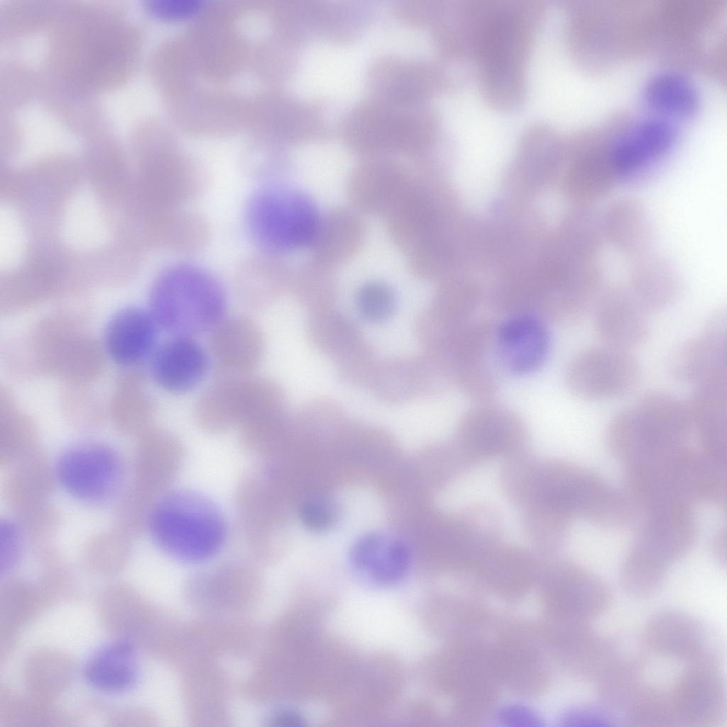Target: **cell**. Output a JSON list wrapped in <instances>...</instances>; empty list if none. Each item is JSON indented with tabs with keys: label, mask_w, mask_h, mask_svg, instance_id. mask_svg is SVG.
Returning a JSON list of instances; mask_svg holds the SVG:
<instances>
[{
	"label": "cell",
	"mask_w": 727,
	"mask_h": 727,
	"mask_svg": "<svg viewBox=\"0 0 727 727\" xmlns=\"http://www.w3.org/2000/svg\"><path fill=\"white\" fill-rule=\"evenodd\" d=\"M692 432L687 401L652 390L613 417L606 441L624 465L650 464L669 460L689 447Z\"/></svg>",
	"instance_id": "cell-1"
},
{
	"label": "cell",
	"mask_w": 727,
	"mask_h": 727,
	"mask_svg": "<svg viewBox=\"0 0 727 727\" xmlns=\"http://www.w3.org/2000/svg\"><path fill=\"white\" fill-rule=\"evenodd\" d=\"M540 6L530 0L493 6L484 22L476 52L482 90L489 102L508 106L521 101L524 62Z\"/></svg>",
	"instance_id": "cell-2"
},
{
	"label": "cell",
	"mask_w": 727,
	"mask_h": 727,
	"mask_svg": "<svg viewBox=\"0 0 727 727\" xmlns=\"http://www.w3.org/2000/svg\"><path fill=\"white\" fill-rule=\"evenodd\" d=\"M227 302L221 284L190 265H177L154 283L149 311L158 327L174 336L194 337L210 332L226 316Z\"/></svg>",
	"instance_id": "cell-3"
},
{
	"label": "cell",
	"mask_w": 727,
	"mask_h": 727,
	"mask_svg": "<svg viewBox=\"0 0 727 727\" xmlns=\"http://www.w3.org/2000/svg\"><path fill=\"white\" fill-rule=\"evenodd\" d=\"M147 525L159 548L185 562L211 558L226 537L218 508L192 491H177L159 499L149 510Z\"/></svg>",
	"instance_id": "cell-4"
},
{
	"label": "cell",
	"mask_w": 727,
	"mask_h": 727,
	"mask_svg": "<svg viewBox=\"0 0 727 727\" xmlns=\"http://www.w3.org/2000/svg\"><path fill=\"white\" fill-rule=\"evenodd\" d=\"M341 131L346 141L359 148L413 149L433 140L437 120L430 110L374 97L351 109Z\"/></svg>",
	"instance_id": "cell-5"
},
{
	"label": "cell",
	"mask_w": 727,
	"mask_h": 727,
	"mask_svg": "<svg viewBox=\"0 0 727 727\" xmlns=\"http://www.w3.org/2000/svg\"><path fill=\"white\" fill-rule=\"evenodd\" d=\"M247 224L258 244L270 251L302 247L316 236L319 223L311 203L280 187L264 188L251 199Z\"/></svg>",
	"instance_id": "cell-6"
},
{
	"label": "cell",
	"mask_w": 727,
	"mask_h": 727,
	"mask_svg": "<svg viewBox=\"0 0 727 727\" xmlns=\"http://www.w3.org/2000/svg\"><path fill=\"white\" fill-rule=\"evenodd\" d=\"M54 469L62 488L89 504H102L118 498L126 486L123 457L104 443L83 442L67 448L59 456Z\"/></svg>",
	"instance_id": "cell-7"
},
{
	"label": "cell",
	"mask_w": 727,
	"mask_h": 727,
	"mask_svg": "<svg viewBox=\"0 0 727 727\" xmlns=\"http://www.w3.org/2000/svg\"><path fill=\"white\" fill-rule=\"evenodd\" d=\"M529 432L515 411L492 403H476L459 418L454 442L472 466L493 458L525 452Z\"/></svg>",
	"instance_id": "cell-8"
},
{
	"label": "cell",
	"mask_w": 727,
	"mask_h": 727,
	"mask_svg": "<svg viewBox=\"0 0 727 727\" xmlns=\"http://www.w3.org/2000/svg\"><path fill=\"white\" fill-rule=\"evenodd\" d=\"M641 375V367L630 351L605 345L575 355L566 366L564 381L575 396L603 400L630 393Z\"/></svg>",
	"instance_id": "cell-9"
},
{
	"label": "cell",
	"mask_w": 727,
	"mask_h": 727,
	"mask_svg": "<svg viewBox=\"0 0 727 727\" xmlns=\"http://www.w3.org/2000/svg\"><path fill=\"white\" fill-rule=\"evenodd\" d=\"M726 318L725 310H715L699 337L685 339L672 349L665 368L673 380L692 386L726 382Z\"/></svg>",
	"instance_id": "cell-10"
},
{
	"label": "cell",
	"mask_w": 727,
	"mask_h": 727,
	"mask_svg": "<svg viewBox=\"0 0 727 727\" xmlns=\"http://www.w3.org/2000/svg\"><path fill=\"white\" fill-rule=\"evenodd\" d=\"M633 546L667 567L686 555L696 537L692 503L677 501L645 513Z\"/></svg>",
	"instance_id": "cell-11"
},
{
	"label": "cell",
	"mask_w": 727,
	"mask_h": 727,
	"mask_svg": "<svg viewBox=\"0 0 727 727\" xmlns=\"http://www.w3.org/2000/svg\"><path fill=\"white\" fill-rule=\"evenodd\" d=\"M375 97L404 106H417L444 85L443 72L430 62L386 56L368 73Z\"/></svg>",
	"instance_id": "cell-12"
},
{
	"label": "cell",
	"mask_w": 727,
	"mask_h": 727,
	"mask_svg": "<svg viewBox=\"0 0 727 727\" xmlns=\"http://www.w3.org/2000/svg\"><path fill=\"white\" fill-rule=\"evenodd\" d=\"M677 130L668 119L647 117L626 129L608 147L621 182L636 180L674 146Z\"/></svg>",
	"instance_id": "cell-13"
},
{
	"label": "cell",
	"mask_w": 727,
	"mask_h": 727,
	"mask_svg": "<svg viewBox=\"0 0 727 727\" xmlns=\"http://www.w3.org/2000/svg\"><path fill=\"white\" fill-rule=\"evenodd\" d=\"M493 343L502 367L510 374L526 376L547 358L550 336L546 321L530 314L505 316L495 327Z\"/></svg>",
	"instance_id": "cell-14"
},
{
	"label": "cell",
	"mask_w": 727,
	"mask_h": 727,
	"mask_svg": "<svg viewBox=\"0 0 727 727\" xmlns=\"http://www.w3.org/2000/svg\"><path fill=\"white\" fill-rule=\"evenodd\" d=\"M679 721L710 726L726 709V688L714 662L690 663L677 678L671 694Z\"/></svg>",
	"instance_id": "cell-15"
},
{
	"label": "cell",
	"mask_w": 727,
	"mask_h": 727,
	"mask_svg": "<svg viewBox=\"0 0 727 727\" xmlns=\"http://www.w3.org/2000/svg\"><path fill=\"white\" fill-rule=\"evenodd\" d=\"M647 312L625 285L603 286L594 302V325L605 345L630 351L649 335Z\"/></svg>",
	"instance_id": "cell-16"
},
{
	"label": "cell",
	"mask_w": 727,
	"mask_h": 727,
	"mask_svg": "<svg viewBox=\"0 0 727 727\" xmlns=\"http://www.w3.org/2000/svg\"><path fill=\"white\" fill-rule=\"evenodd\" d=\"M643 638L651 650L663 656L690 663L714 662L701 624L680 611L655 613L646 622Z\"/></svg>",
	"instance_id": "cell-17"
},
{
	"label": "cell",
	"mask_w": 727,
	"mask_h": 727,
	"mask_svg": "<svg viewBox=\"0 0 727 727\" xmlns=\"http://www.w3.org/2000/svg\"><path fill=\"white\" fill-rule=\"evenodd\" d=\"M209 348L219 374L248 376L263 359L265 342L261 329L251 319L225 317L209 332Z\"/></svg>",
	"instance_id": "cell-18"
},
{
	"label": "cell",
	"mask_w": 727,
	"mask_h": 727,
	"mask_svg": "<svg viewBox=\"0 0 727 727\" xmlns=\"http://www.w3.org/2000/svg\"><path fill=\"white\" fill-rule=\"evenodd\" d=\"M209 364L206 351L194 337L174 336L155 348L149 371L159 387L180 394L193 390L203 381Z\"/></svg>",
	"instance_id": "cell-19"
},
{
	"label": "cell",
	"mask_w": 727,
	"mask_h": 727,
	"mask_svg": "<svg viewBox=\"0 0 727 727\" xmlns=\"http://www.w3.org/2000/svg\"><path fill=\"white\" fill-rule=\"evenodd\" d=\"M158 329L149 310L138 307L123 308L111 316L104 327V350L121 366H136L155 349Z\"/></svg>",
	"instance_id": "cell-20"
},
{
	"label": "cell",
	"mask_w": 727,
	"mask_h": 727,
	"mask_svg": "<svg viewBox=\"0 0 727 727\" xmlns=\"http://www.w3.org/2000/svg\"><path fill=\"white\" fill-rule=\"evenodd\" d=\"M605 244L630 262L651 251L652 229L643 205L630 197H621L600 212Z\"/></svg>",
	"instance_id": "cell-21"
},
{
	"label": "cell",
	"mask_w": 727,
	"mask_h": 727,
	"mask_svg": "<svg viewBox=\"0 0 727 727\" xmlns=\"http://www.w3.org/2000/svg\"><path fill=\"white\" fill-rule=\"evenodd\" d=\"M630 264L625 286L647 313L662 311L679 298L682 278L669 259L650 251Z\"/></svg>",
	"instance_id": "cell-22"
},
{
	"label": "cell",
	"mask_w": 727,
	"mask_h": 727,
	"mask_svg": "<svg viewBox=\"0 0 727 727\" xmlns=\"http://www.w3.org/2000/svg\"><path fill=\"white\" fill-rule=\"evenodd\" d=\"M695 432L704 453L726 465L727 387L726 383L693 386L687 400Z\"/></svg>",
	"instance_id": "cell-23"
},
{
	"label": "cell",
	"mask_w": 727,
	"mask_h": 727,
	"mask_svg": "<svg viewBox=\"0 0 727 727\" xmlns=\"http://www.w3.org/2000/svg\"><path fill=\"white\" fill-rule=\"evenodd\" d=\"M410 550L401 538L387 533L367 534L354 545L351 552L353 567L373 582L391 585L408 572Z\"/></svg>",
	"instance_id": "cell-24"
},
{
	"label": "cell",
	"mask_w": 727,
	"mask_h": 727,
	"mask_svg": "<svg viewBox=\"0 0 727 727\" xmlns=\"http://www.w3.org/2000/svg\"><path fill=\"white\" fill-rule=\"evenodd\" d=\"M9 468L3 492L6 504L16 516L47 504L57 479L54 468L43 454L38 451Z\"/></svg>",
	"instance_id": "cell-25"
},
{
	"label": "cell",
	"mask_w": 727,
	"mask_h": 727,
	"mask_svg": "<svg viewBox=\"0 0 727 727\" xmlns=\"http://www.w3.org/2000/svg\"><path fill=\"white\" fill-rule=\"evenodd\" d=\"M555 574L561 585L564 608L574 620L587 621L610 606L611 589L594 574L568 561L557 563Z\"/></svg>",
	"instance_id": "cell-26"
},
{
	"label": "cell",
	"mask_w": 727,
	"mask_h": 727,
	"mask_svg": "<svg viewBox=\"0 0 727 727\" xmlns=\"http://www.w3.org/2000/svg\"><path fill=\"white\" fill-rule=\"evenodd\" d=\"M87 682L105 692H120L137 681L136 651L132 643L121 640L109 643L94 652L84 669Z\"/></svg>",
	"instance_id": "cell-27"
},
{
	"label": "cell",
	"mask_w": 727,
	"mask_h": 727,
	"mask_svg": "<svg viewBox=\"0 0 727 727\" xmlns=\"http://www.w3.org/2000/svg\"><path fill=\"white\" fill-rule=\"evenodd\" d=\"M643 97L647 106L662 117H688L699 104V92L684 75L672 71L659 72L646 82Z\"/></svg>",
	"instance_id": "cell-28"
},
{
	"label": "cell",
	"mask_w": 727,
	"mask_h": 727,
	"mask_svg": "<svg viewBox=\"0 0 727 727\" xmlns=\"http://www.w3.org/2000/svg\"><path fill=\"white\" fill-rule=\"evenodd\" d=\"M244 376L219 374L196 402L197 420L204 426L222 428L237 422L238 403Z\"/></svg>",
	"instance_id": "cell-29"
},
{
	"label": "cell",
	"mask_w": 727,
	"mask_h": 727,
	"mask_svg": "<svg viewBox=\"0 0 727 727\" xmlns=\"http://www.w3.org/2000/svg\"><path fill=\"white\" fill-rule=\"evenodd\" d=\"M595 682L601 704L611 711L623 714L644 684L638 662L616 659Z\"/></svg>",
	"instance_id": "cell-30"
},
{
	"label": "cell",
	"mask_w": 727,
	"mask_h": 727,
	"mask_svg": "<svg viewBox=\"0 0 727 727\" xmlns=\"http://www.w3.org/2000/svg\"><path fill=\"white\" fill-rule=\"evenodd\" d=\"M629 726L668 727L679 721L671 694L643 684L623 714Z\"/></svg>",
	"instance_id": "cell-31"
},
{
	"label": "cell",
	"mask_w": 727,
	"mask_h": 727,
	"mask_svg": "<svg viewBox=\"0 0 727 727\" xmlns=\"http://www.w3.org/2000/svg\"><path fill=\"white\" fill-rule=\"evenodd\" d=\"M667 569L630 550L619 571L622 589L631 598L645 600L662 589Z\"/></svg>",
	"instance_id": "cell-32"
},
{
	"label": "cell",
	"mask_w": 727,
	"mask_h": 727,
	"mask_svg": "<svg viewBox=\"0 0 727 727\" xmlns=\"http://www.w3.org/2000/svg\"><path fill=\"white\" fill-rule=\"evenodd\" d=\"M37 434L33 425L24 420L1 424L0 462L9 467L38 452Z\"/></svg>",
	"instance_id": "cell-33"
},
{
	"label": "cell",
	"mask_w": 727,
	"mask_h": 727,
	"mask_svg": "<svg viewBox=\"0 0 727 727\" xmlns=\"http://www.w3.org/2000/svg\"><path fill=\"white\" fill-rule=\"evenodd\" d=\"M26 541L33 551H55L54 541L60 525L56 510L47 504L17 517Z\"/></svg>",
	"instance_id": "cell-34"
},
{
	"label": "cell",
	"mask_w": 727,
	"mask_h": 727,
	"mask_svg": "<svg viewBox=\"0 0 727 727\" xmlns=\"http://www.w3.org/2000/svg\"><path fill=\"white\" fill-rule=\"evenodd\" d=\"M452 384L476 403L491 402L498 391L495 375L485 362L458 369L452 376Z\"/></svg>",
	"instance_id": "cell-35"
},
{
	"label": "cell",
	"mask_w": 727,
	"mask_h": 727,
	"mask_svg": "<svg viewBox=\"0 0 727 727\" xmlns=\"http://www.w3.org/2000/svg\"><path fill=\"white\" fill-rule=\"evenodd\" d=\"M131 537L119 529L96 535L86 543L84 551L87 559L94 562H118L129 556Z\"/></svg>",
	"instance_id": "cell-36"
},
{
	"label": "cell",
	"mask_w": 727,
	"mask_h": 727,
	"mask_svg": "<svg viewBox=\"0 0 727 727\" xmlns=\"http://www.w3.org/2000/svg\"><path fill=\"white\" fill-rule=\"evenodd\" d=\"M142 488L130 483L118 496L114 513L116 528L132 537L144 520V500Z\"/></svg>",
	"instance_id": "cell-37"
},
{
	"label": "cell",
	"mask_w": 727,
	"mask_h": 727,
	"mask_svg": "<svg viewBox=\"0 0 727 727\" xmlns=\"http://www.w3.org/2000/svg\"><path fill=\"white\" fill-rule=\"evenodd\" d=\"M357 307L364 319L371 322H380L390 316L394 308V297L386 287L369 285L360 291Z\"/></svg>",
	"instance_id": "cell-38"
},
{
	"label": "cell",
	"mask_w": 727,
	"mask_h": 727,
	"mask_svg": "<svg viewBox=\"0 0 727 727\" xmlns=\"http://www.w3.org/2000/svg\"><path fill=\"white\" fill-rule=\"evenodd\" d=\"M25 536L18 522L5 519L0 523L1 572H8L21 558Z\"/></svg>",
	"instance_id": "cell-39"
},
{
	"label": "cell",
	"mask_w": 727,
	"mask_h": 727,
	"mask_svg": "<svg viewBox=\"0 0 727 727\" xmlns=\"http://www.w3.org/2000/svg\"><path fill=\"white\" fill-rule=\"evenodd\" d=\"M300 515L307 528L315 531H322L334 523L337 509L330 499L325 497H314L302 504Z\"/></svg>",
	"instance_id": "cell-40"
},
{
	"label": "cell",
	"mask_w": 727,
	"mask_h": 727,
	"mask_svg": "<svg viewBox=\"0 0 727 727\" xmlns=\"http://www.w3.org/2000/svg\"><path fill=\"white\" fill-rule=\"evenodd\" d=\"M713 553L715 559L721 563L725 564L726 559V532L725 530L720 532L715 537L713 545Z\"/></svg>",
	"instance_id": "cell-41"
}]
</instances>
